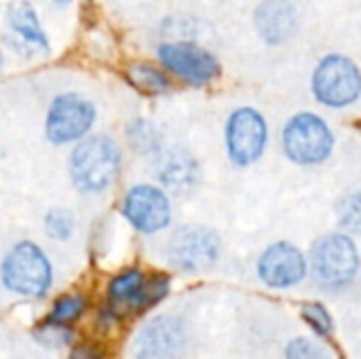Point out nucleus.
Returning <instances> with one entry per match:
<instances>
[{
  "mask_svg": "<svg viewBox=\"0 0 361 359\" xmlns=\"http://www.w3.org/2000/svg\"><path fill=\"white\" fill-rule=\"evenodd\" d=\"M121 171V148L106 135L82 140L70 157V176L78 190L102 193Z\"/></svg>",
  "mask_w": 361,
  "mask_h": 359,
  "instance_id": "1",
  "label": "nucleus"
},
{
  "mask_svg": "<svg viewBox=\"0 0 361 359\" xmlns=\"http://www.w3.org/2000/svg\"><path fill=\"white\" fill-rule=\"evenodd\" d=\"M2 284L21 296H42L53 281L51 262L44 252L32 243H17L2 262Z\"/></svg>",
  "mask_w": 361,
  "mask_h": 359,
  "instance_id": "2",
  "label": "nucleus"
},
{
  "mask_svg": "<svg viewBox=\"0 0 361 359\" xmlns=\"http://www.w3.org/2000/svg\"><path fill=\"white\" fill-rule=\"evenodd\" d=\"M334 148V135L328 123L313 114L300 112L292 116L283 129V150L286 154L300 165L324 163Z\"/></svg>",
  "mask_w": 361,
  "mask_h": 359,
  "instance_id": "3",
  "label": "nucleus"
},
{
  "mask_svg": "<svg viewBox=\"0 0 361 359\" xmlns=\"http://www.w3.org/2000/svg\"><path fill=\"white\" fill-rule=\"evenodd\" d=\"M315 279L326 288H343L353 281L360 269V254L347 235L334 233L322 237L311 252Z\"/></svg>",
  "mask_w": 361,
  "mask_h": 359,
  "instance_id": "4",
  "label": "nucleus"
},
{
  "mask_svg": "<svg viewBox=\"0 0 361 359\" xmlns=\"http://www.w3.org/2000/svg\"><path fill=\"white\" fill-rule=\"evenodd\" d=\"M313 93L330 108L353 104L361 95V72L357 63L338 53L324 57L313 72Z\"/></svg>",
  "mask_w": 361,
  "mask_h": 359,
  "instance_id": "5",
  "label": "nucleus"
},
{
  "mask_svg": "<svg viewBox=\"0 0 361 359\" xmlns=\"http://www.w3.org/2000/svg\"><path fill=\"white\" fill-rule=\"evenodd\" d=\"M269 127L264 116L254 108H239L226 123V152L235 165L256 163L267 146Z\"/></svg>",
  "mask_w": 361,
  "mask_h": 359,
  "instance_id": "6",
  "label": "nucleus"
},
{
  "mask_svg": "<svg viewBox=\"0 0 361 359\" xmlns=\"http://www.w3.org/2000/svg\"><path fill=\"white\" fill-rule=\"evenodd\" d=\"M95 121V108L78 93H61L53 99L47 112V138L53 144L82 140Z\"/></svg>",
  "mask_w": 361,
  "mask_h": 359,
  "instance_id": "7",
  "label": "nucleus"
},
{
  "mask_svg": "<svg viewBox=\"0 0 361 359\" xmlns=\"http://www.w3.org/2000/svg\"><path fill=\"white\" fill-rule=\"evenodd\" d=\"M167 254L173 267L188 273H199L218 260L220 239L205 226H182L171 237Z\"/></svg>",
  "mask_w": 361,
  "mask_h": 359,
  "instance_id": "8",
  "label": "nucleus"
},
{
  "mask_svg": "<svg viewBox=\"0 0 361 359\" xmlns=\"http://www.w3.org/2000/svg\"><path fill=\"white\" fill-rule=\"evenodd\" d=\"M159 57L171 74L195 87L209 85L220 76L218 59L192 42H165L159 47Z\"/></svg>",
  "mask_w": 361,
  "mask_h": 359,
  "instance_id": "9",
  "label": "nucleus"
},
{
  "mask_svg": "<svg viewBox=\"0 0 361 359\" xmlns=\"http://www.w3.org/2000/svg\"><path fill=\"white\" fill-rule=\"evenodd\" d=\"M123 214L140 233H159L171 220V205L167 195L150 184L129 188L123 199Z\"/></svg>",
  "mask_w": 361,
  "mask_h": 359,
  "instance_id": "10",
  "label": "nucleus"
},
{
  "mask_svg": "<svg viewBox=\"0 0 361 359\" xmlns=\"http://www.w3.org/2000/svg\"><path fill=\"white\" fill-rule=\"evenodd\" d=\"M169 290V279L165 275H154L150 279L144 277L142 271L131 269L116 275L110 281L108 296L114 305L127 309H148L159 303Z\"/></svg>",
  "mask_w": 361,
  "mask_h": 359,
  "instance_id": "11",
  "label": "nucleus"
},
{
  "mask_svg": "<svg viewBox=\"0 0 361 359\" xmlns=\"http://www.w3.org/2000/svg\"><path fill=\"white\" fill-rule=\"evenodd\" d=\"M307 262L302 252L292 243H275L258 260V275L271 288H292L305 279Z\"/></svg>",
  "mask_w": 361,
  "mask_h": 359,
  "instance_id": "12",
  "label": "nucleus"
},
{
  "mask_svg": "<svg viewBox=\"0 0 361 359\" xmlns=\"http://www.w3.org/2000/svg\"><path fill=\"white\" fill-rule=\"evenodd\" d=\"M184 328L176 317L150 322L137 339V359H176L184 349Z\"/></svg>",
  "mask_w": 361,
  "mask_h": 359,
  "instance_id": "13",
  "label": "nucleus"
},
{
  "mask_svg": "<svg viewBox=\"0 0 361 359\" xmlns=\"http://www.w3.org/2000/svg\"><path fill=\"white\" fill-rule=\"evenodd\" d=\"M8 34L6 40L13 49L30 55V53H47L49 38L38 21L36 8L30 2H17L6 13Z\"/></svg>",
  "mask_w": 361,
  "mask_h": 359,
  "instance_id": "14",
  "label": "nucleus"
},
{
  "mask_svg": "<svg viewBox=\"0 0 361 359\" xmlns=\"http://www.w3.org/2000/svg\"><path fill=\"white\" fill-rule=\"evenodd\" d=\"M256 30L269 44H281L296 30V8L290 0H264L256 8Z\"/></svg>",
  "mask_w": 361,
  "mask_h": 359,
  "instance_id": "15",
  "label": "nucleus"
},
{
  "mask_svg": "<svg viewBox=\"0 0 361 359\" xmlns=\"http://www.w3.org/2000/svg\"><path fill=\"white\" fill-rule=\"evenodd\" d=\"M197 176H199L197 163L188 152L176 148V150H169L163 157L159 178L169 190H173L178 195H184V193L192 190V186L197 184Z\"/></svg>",
  "mask_w": 361,
  "mask_h": 359,
  "instance_id": "16",
  "label": "nucleus"
},
{
  "mask_svg": "<svg viewBox=\"0 0 361 359\" xmlns=\"http://www.w3.org/2000/svg\"><path fill=\"white\" fill-rule=\"evenodd\" d=\"M127 78H129V83L135 89H140L144 93H152V95L165 93L171 87L169 85V78L165 76L163 70H159V68H154L150 63H144V61L131 63L127 68Z\"/></svg>",
  "mask_w": 361,
  "mask_h": 359,
  "instance_id": "17",
  "label": "nucleus"
},
{
  "mask_svg": "<svg viewBox=\"0 0 361 359\" xmlns=\"http://www.w3.org/2000/svg\"><path fill=\"white\" fill-rule=\"evenodd\" d=\"M127 140H129V146L144 157L154 154L161 148L159 131L154 129V125H150L148 121H142V118L127 125Z\"/></svg>",
  "mask_w": 361,
  "mask_h": 359,
  "instance_id": "18",
  "label": "nucleus"
},
{
  "mask_svg": "<svg viewBox=\"0 0 361 359\" xmlns=\"http://www.w3.org/2000/svg\"><path fill=\"white\" fill-rule=\"evenodd\" d=\"M82 311H85V300L80 296H63L53 305V309L47 317V324L49 326H68V324L76 322Z\"/></svg>",
  "mask_w": 361,
  "mask_h": 359,
  "instance_id": "19",
  "label": "nucleus"
},
{
  "mask_svg": "<svg viewBox=\"0 0 361 359\" xmlns=\"http://www.w3.org/2000/svg\"><path fill=\"white\" fill-rule=\"evenodd\" d=\"M44 231L51 239L66 241L74 233V218L68 209H51L44 218Z\"/></svg>",
  "mask_w": 361,
  "mask_h": 359,
  "instance_id": "20",
  "label": "nucleus"
},
{
  "mask_svg": "<svg viewBox=\"0 0 361 359\" xmlns=\"http://www.w3.org/2000/svg\"><path fill=\"white\" fill-rule=\"evenodd\" d=\"M338 220L343 229L351 233H361V190L349 193L338 203Z\"/></svg>",
  "mask_w": 361,
  "mask_h": 359,
  "instance_id": "21",
  "label": "nucleus"
},
{
  "mask_svg": "<svg viewBox=\"0 0 361 359\" xmlns=\"http://www.w3.org/2000/svg\"><path fill=\"white\" fill-rule=\"evenodd\" d=\"M302 317L319 336H330L332 334V328H334L332 326V317H330V313L322 305H307L302 309Z\"/></svg>",
  "mask_w": 361,
  "mask_h": 359,
  "instance_id": "22",
  "label": "nucleus"
},
{
  "mask_svg": "<svg viewBox=\"0 0 361 359\" xmlns=\"http://www.w3.org/2000/svg\"><path fill=\"white\" fill-rule=\"evenodd\" d=\"M288 359H330L324 347L309 339H296L288 345Z\"/></svg>",
  "mask_w": 361,
  "mask_h": 359,
  "instance_id": "23",
  "label": "nucleus"
},
{
  "mask_svg": "<svg viewBox=\"0 0 361 359\" xmlns=\"http://www.w3.org/2000/svg\"><path fill=\"white\" fill-rule=\"evenodd\" d=\"M70 359H99L97 355H93V353H89V351H78V353H74Z\"/></svg>",
  "mask_w": 361,
  "mask_h": 359,
  "instance_id": "24",
  "label": "nucleus"
},
{
  "mask_svg": "<svg viewBox=\"0 0 361 359\" xmlns=\"http://www.w3.org/2000/svg\"><path fill=\"white\" fill-rule=\"evenodd\" d=\"M53 2H55V4H68L70 0H53Z\"/></svg>",
  "mask_w": 361,
  "mask_h": 359,
  "instance_id": "25",
  "label": "nucleus"
},
{
  "mask_svg": "<svg viewBox=\"0 0 361 359\" xmlns=\"http://www.w3.org/2000/svg\"><path fill=\"white\" fill-rule=\"evenodd\" d=\"M0 68H2V53H0Z\"/></svg>",
  "mask_w": 361,
  "mask_h": 359,
  "instance_id": "26",
  "label": "nucleus"
}]
</instances>
